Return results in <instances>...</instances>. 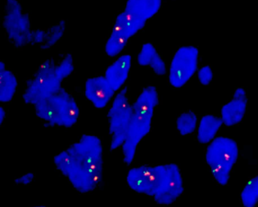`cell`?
Here are the masks:
<instances>
[{
    "label": "cell",
    "instance_id": "8fae6325",
    "mask_svg": "<svg viewBox=\"0 0 258 207\" xmlns=\"http://www.w3.org/2000/svg\"><path fill=\"white\" fill-rule=\"evenodd\" d=\"M84 92L87 99L97 109L105 108L117 93L104 76L88 78Z\"/></svg>",
    "mask_w": 258,
    "mask_h": 207
},
{
    "label": "cell",
    "instance_id": "7a4b0ae2",
    "mask_svg": "<svg viewBox=\"0 0 258 207\" xmlns=\"http://www.w3.org/2000/svg\"><path fill=\"white\" fill-rule=\"evenodd\" d=\"M126 182L134 191L150 196L161 205L173 203L184 191L180 169L174 163L132 168Z\"/></svg>",
    "mask_w": 258,
    "mask_h": 207
},
{
    "label": "cell",
    "instance_id": "3957f363",
    "mask_svg": "<svg viewBox=\"0 0 258 207\" xmlns=\"http://www.w3.org/2000/svg\"><path fill=\"white\" fill-rule=\"evenodd\" d=\"M34 109L37 117L47 126L72 128L78 122V102L63 87L49 99L34 106Z\"/></svg>",
    "mask_w": 258,
    "mask_h": 207
},
{
    "label": "cell",
    "instance_id": "8992f818",
    "mask_svg": "<svg viewBox=\"0 0 258 207\" xmlns=\"http://www.w3.org/2000/svg\"><path fill=\"white\" fill-rule=\"evenodd\" d=\"M127 87L116 93L108 113L111 150L123 146L133 115V104L130 102Z\"/></svg>",
    "mask_w": 258,
    "mask_h": 207
},
{
    "label": "cell",
    "instance_id": "44dd1931",
    "mask_svg": "<svg viewBox=\"0 0 258 207\" xmlns=\"http://www.w3.org/2000/svg\"><path fill=\"white\" fill-rule=\"evenodd\" d=\"M56 71L63 80L69 78L75 71V63L72 54H68L56 63Z\"/></svg>",
    "mask_w": 258,
    "mask_h": 207
},
{
    "label": "cell",
    "instance_id": "ffe728a7",
    "mask_svg": "<svg viewBox=\"0 0 258 207\" xmlns=\"http://www.w3.org/2000/svg\"><path fill=\"white\" fill-rule=\"evenodd\" d=\"M198 117L192 111H187L179 115L176 120V128L182 136L192 134L197 127Z\"/></svg>",
    "mask_w": 258,
    "mask_h": 207
},
{
    "label": "cell",
    "instance_id": "7c38bea8",
    "mask_svg": "<svg viewBox=\"0 0 258 207\" xmlns=\"http://www.w3.org/2000/svg\"><path fill=\"white\" fill-rule=\"evenodd\" d=\"M247 107V93L242 87H238L234 92L232 99L222 107L223 125L232 127L239 124L245 115Z\"/></svg>",
    "mask_w": 258,
    "mask_h": 207
},
{
    "label": "cell",
    "instance_id": "4fadbf2b",
    "mask_svg": "<svg viewBox=\"0 0 258 207\" xmlns=\"http://www.w3.org/2000/svg\"><path fill=\"white\" fill-rule=\"evenodd\" d=\"M131 64L132 57L129 54H124L113 62L105 70L104 77L116 93L123 88V86L127 81Z\"/></svg>",
    "mask_w": 258,
    "mask_h": 207
},
{
    "label": "cell",
    "instance_id": "e0dca14e",
    "mask_svg": "<svg viewBox=\"0 0 258 207\" xmlns=\"http://www.w3.org/2000/svg\"><path fill=\"white\" fill-rule=\"evenodd\" d=\"M19 81L17 77L8 69L0 71V101L9 102L14 98Z\"/></svg>",
    "mask_w": 258,
    "mask_h": 207
},
{
    "label": "cell",
    "instance_id": "277c9868",
    "mask_svg": "<svg viewBox=\"0 0 258 207\" xmlns=\"http://www.w3.org/2000/svg\"><path fill=\"white\" fill-rule=\"evenodd\" d=\"M238 155V143L229 137H216L208 145L205 160L214 179L220 185H226L229 182Z\"/></svg>",
    "mask_w": 258,
    "mask_h": 207
},
{
    "label": "cell",
    "instance_id": "52a82bcc",
    "mask_svg": "<svg viewBox=\"0 0 258 207\" xmlns=\"http://www.w3.org/2000/svg\"><path fill=\"white\" fill-rule=\"evenodd\" d=\"M4 27L9 40L16 47H22L31 43L33 31L31 18L24 11L19 0H7Z\"/></svg>",
    "mask_w": 258,
    "mask_h": 207
},
{
    "label": "cell",
    "instance_id": "d6986e66",
    "mask_svg": "<svg viewBox=\"0 0 258 207\" xmlns=\"http://www.w3.org/2000/svg\"><path fill=\"white\" fill-rule=\"evenodd\" d=\"M67 24L64 21H60L55 25L46 30V38L44 43L40 46L43 49H48L55 46L66 34Z\"/></svg>",
    "mask_w": 258,
    "mask_h": 207
},
{
    "label": "cell",
    "instance_id": "9a60e30c",
    "mask_svg": "<svg viewBox=\"0 0 258 207\" xmlns=\"http://www.w3.org/2000/svg\"><path fill=\"white\" fill-rule=\"evenodd\" d=\"M138 64L151 68L156 75H164L167 73V65L153 43L148 42L142 46L138 57Z\"/></svg>",
    "mask_w": 258,
    "mask_h": 207
},
{
    "label": "cell",
    "instance_id": "ba28073f",
    "mask_svg": "<svg viewBox=\"0 0 258 207\" xmlns=\"http://www.w3.org/2000/svg\"><path fill=\"white\" fill-rule=\"evenodd\" d=\"M155 109L143 110L140 106L133 104V115L127 134L122 147L123 160L131 165L135 158L140 142L150 132Z\"/></svg>",
    "mask_w": 258,
    "mask_h": 207
},
{
    "label": "cell",
    "instance_id": "484cf974",
    "mask_svg": "<svg viewBox=\"0 0 258 207\" xmlns=\"http://www.w3.org/2000/svg\"><path fill=\"white\" fill-rule=\"evenodd\" d=\"M31 207H46V206H45V205H34V206H31Z\"/></svg>",
    "mask_w": 258,
    "mask_h": 207
},
{
    "label": "cell",
    "instance_id": "d4e9b609",
    "mask_svg": "<svg viewBox=\"0 0 258 207\" xmlns=\"http://www.w3.org/2000/svg\"><path fill=\"white\" fill-rule=\"evenodd\" d=\"M7 118V112H6L5 109L4 107H0V124L3 125L4 124V120Z\"/></svg>",
    "mask_w": 258,
    "mask_h": 207
},
{
    "label": "cell",
    "instance_id": "603a6c76",
    "mask_svg": "<svg viewBox=\"0 0 258 207\" xmlns=\"http://www.w3.org/2000/svg\"><path fill=\"white\" fill-rule=\"evenodd\" d=\"M46 38V30L37 29L33 30L31 36V45H40V46L44 43Z\"/></svg>",
    "mask_w": 258,
    "mask_h": 207
},
{
    "label": "cell",
    "instance_id": "7402d4cb",
    "mask_svg": "<svg viewBox=\"0 0 258 207\" xmlns=\"http://www.w3.org/2000/svg\"><path fill=\"white\" fill-rule=\"evenodd\" d=\"M213 77H214V74L210 66H202L198 71V78L202 85H209L212 81Z\"/></svg>",
    "mask_w": 258,
    "mask_h": 207
},
{
    "label": "cell",
    "instance_id": "9c48e42d",
    "mask_svg": "<svg viewBox=\"0 0 258 207\" xmlns=\"http://www.w3.org/2000/svg\"><path fill=\"white\" fill-rule=\"evenodd\" d=\"M146 24L143 21L133 19L123 10L116 18L112 31L105 43V54L110 57H117L124 49L126 42L143 29Z\"/></svg>",
    "mask_w": 258,
    "mask_h": 207
},
{
    "label": "cell",
    "instance_id": "5bb4252c",
    "mask_svg": "<svg viewBox=\"0 0 258 207\" xmlns=\"http://www.w3.org/2000/svg\"><path fill=\"white\" fill-rule=\"evenodd\" d=\"M162 0H127L124 10L134 19L147 22L159 11Z\"/></svg>",
    "mask_w": 258,
    "mask_h": 207
},
{
    "label": "cell",
    "instance_id": "ac0fdd59",
    "mask_svg": "<svg viewBox=\"0 0 258 207\" xmlns=\"http://www.w3.org/2000/svg\"><path fill=\"white\" fill-rule=\"evenodd\" d=\"M245 182L241 193V202L244 207H255L258 203V176Z\"/></svg>",
    "mask_w": 258,
    "mask_h": 207
},
{
    "label": "cell",
    "instance_id": "5b68a950",
    "mask_svg": "<svg viewBox=\"0 0 258 207\" xmlns=\"http://www.w3.org/2000/svg\"><path fill=\"white\" fill-rule=\"evenodd\" d=\"M63 81L57 72L56 63L52 60H46L27 82L22 95L24 102L36 106L46 100L62 88Z\"/></svg>",
    "mask_w": 258,
    "mask_h": 207
},
{
    "label": "cell",
    "instance_id": "6da1fadb",
    "mask_svg": "<svg viewBox=\"0 0 258 207\" xmlns=\"http://www.w3.org/2000/svg\"><path fill=\"white\" fill-rule=\"evenodd\" d=\"M56 169L81 193L93 191L102 181L103 145L95 134H86L54 157Z\"/></svg>",
    "mask_w": 258,
    "mask_h": 207
},
{
    "label": "cell",
    "instance_id": "cb8c5ba5",
    "mask_svg": "<svg viewBox=\"0 0 258 207\" xmlns=\"http://www.w3.org/2000/svg\"><path fill=\"white\" fill-rule=\"evenodd\" d=\"M35 178V175L33 172H28L22 176L18 177L15 179V182L16 184H21V185L28 186L33 182Z\"/></svg>",
    "mask_w": 258,
    "mask_h": 207
},
{
    "label": "cell",
    "instance_id": "2e32d148",
    "mask_svg": "<svg viewBox=\"0 0 258 207\" xmlns=\"http://www.w3.org/2000/svg\"><path fill=\"white\" fill-rule=\"evenodd\" d=\"M223 125L221 118L214 115H206L203 116L199 122L198 128L197 139L202 144L211 143L216 138L220 128Z\"/></svg>",
    "mask_w": 258,
    "mask_h": 207
},
{
    "label": "cell",
    "instance_id": "30bf717a",
    "mask_svg": "<svg viewBox=\"0 0 258 207\" xmlns=\"http://www.w3.org/2000/svg\"><path fill=\"white\" fill-rule=\"evenodd\" d=\"M199 49L192 46L177 49L170 63L169 82L175 88L183 87L196 73L199 65Z\"/></svg>",
    "mask_w": 258,
    "mask_h": 207
}]
</instances>
